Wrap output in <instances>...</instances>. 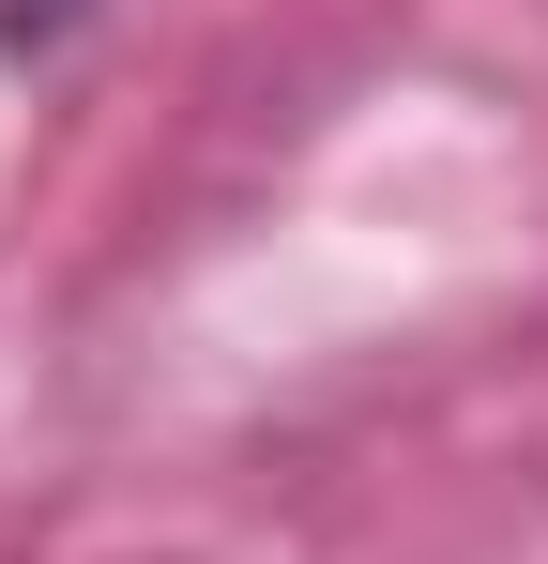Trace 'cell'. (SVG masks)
Returning a JSON list of instances; mask_svg holds the SVG:
<instances>
[{
  "instance_id": "6da1fadb",
  "label": "cell",
  "mask_w": 548,
  "mask_h": 564,
  "mask_svg": "<svg viewBox=\"0 0 548 564\" xmlns=\"http://www.w3.org/2000/svg\"><path fill=\"white\" fill-rule=\"evenodd\" d=\"M107 0H0V62H46V46H77Z\"/></svg>"
}]
</instances>
